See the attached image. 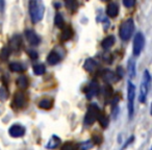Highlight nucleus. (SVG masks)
Wrapping results in <instances>:
<instances>
[{"label": "nucleus", "instance_id": "obj_6", "mask_svg": "<svg viewBox=\"0 0 152 150\" xmlns=\"http://www.w3.org/2000/svg\"><path fill=\"white\" fill-rule=\"evenodd\" d=\"M144 44H145V38L142 34V32H137L134 37V40H133V55L137 56L141 54Z\"/></svg>", "mask_w": 152, "mask_h": 150}, {"label": "nucleus", "instance_id": "obj_33", "mask_svg": "<svg viewBox=\"0 0 152 150\" xmlns=\"http://www.w3.org/2000/svg\"><path fill=\"white\" fill-rule=\"evenodd\" d=\"M76 147H77V146H74V145H72V144H66V145L61 146V148H63V149H67V148L71 149V148H76Z\"/></svg>", "mask_w": 152, "mask_h": 150}, {"label": "nucleus", "instance_id": "obj_15", "mask_svg": "<svg viewBox=\"0 0 152 150\" xmlns=\"http://www.w3.org/2000/svg\"><path fill=\"white\" fill-rule=\"evenodd\" d=\"M119 13V7L116 3H110L107 7V10H106V14H107L108 17L110 18H115L117 17Z\"/></svg>", "mask_w": 152, "mask_h": 150}, {"label": "nucleus", "instance_id": "obj_35", "mask_svg": "<svg viewBox=\"0 0 152 150\" xmlns=\"http://www.w3.org/2000/svg\"><path fill=\"white\" fill-rule=\"evenodd\" d=\"M102 1H108V0H102Z\"/></svg>", "mask_w": 152, "mask_h": 150}, {"label": "nucleus", "instance_id": "obj_24", "mask_svg": "<svg viewBox=\"0 0 152 150\" xmlns=\"http://www.w3.org/2000/svg\"><path fill=\"white\" fill-rule=\"evenodd\" d=\"M10 53H11V50L7 47L1 49L0 51V61H5L10 56Z\"/></svg>", "mask_w": 152, "mask_h": 150}, {"label": "nucleus", "instance_id": "obj_4", "mask_svg": "<svg viewBox=\"0 0 152 150\" xmlns=\"http://www.w3.org/2000/svg\"><path fill=\"white\" fill-rule=\"evenodd\" d=\"M150 81H151V78H150L149 72L146 70V71L144 72L143 80H142V85H141V91H140L139 100H140V102H141V103L145 102L146 99H147V95H148V90H149Z\"/></svg>", "mask_w": 152, "mask_h": 150}, {"label": "nucleus", "instance_id": "obj_23", "mask_svg": "<svg viewBox=\"0 0 152 150\" xmlns=\"http://www.w3.org/2000/svg\"><path fill=\"white\" fill-rule=\"evenodd\" d=\"M54 24L56 25V27L58 28H63L64 25H65V20H64L63 16L61 14H56L54 18Z\"/></svg>", "mask_w": 152, "mask_h": 150}, {"label": "nucleus", "instance_id": "obj_10", "mask_svg": "<svg viewBox=\"0 0 152 150\" xmlns=\"http://www.w3.org/2000/svg\"><path fill=\"white\" fill-rule=\"evenodd\" d=\"M101 76L103 78V80L107 83H113L119 80V75H117L116 73H114L113 71H110V70H104L102 72Z\"/></svg>", "mask_w": 152, "mask_h": 150}, {"label": "nucleus", "instance_id": "obj_28", "mask_svg": "<svg viewBox=\"0 0 152 150\" xmlns=\"http://www.w3.org/2000/svg\"><path fill=\"white\" fill-rule=\"evenodd\" d=\"M103 94L106 98L110 97L113 95V88L110 87V85H106L103 89Z\"/></svg>", "mask_w": 152, "mask_h": 150}, {"label": "nucleus", "instance_id": "obj_14", "mask_svg": "<svg viewBox=\"0 0 152 150\" xmlns=\"http://www.w3.org/2000/svg\"><path fill=\"white\" fill-rule=\"evenodd\" d=\"M61 59V55L56 51H51L47 56V61H48L49 65H56Z\"/></svg>", "mask_w": 152, "mask_h": 150}, {"label": "nucleus", "instance_id": "obj_13", "mask_svg": "<svg viewBox=\"0 0 152 150\" xmlns=\"http://www.w3.org/2000/svg\"><path fill=\"white\" fill-rule=\"evenodd\" d=\"M97 67H98L97 61L93 59H88L87 61H85V64H83V68H85V70H87L88 72L95 71Z\"/></svg>", "mask_w": 152, "mask_h": 150}, {"label": "nucleus", "instance_id": "obj_30", "mask_svg": "<svg viewBox=\"0 0 152 150\" xmlns=\"http://www.w3.org/2000/svg\"><path fill=\"white\" fill-rule=\"evenodd\" d=\"M135 3V0H123V4L125 7H132Z\"/></svg>", "mask_w": 152, "mask_h": 150}, {"label": "nucleus", "instance_id": "obj_27", "mask_svg": "<svg viewBox=\"0 0 152 150\" xmlns=\"http://www.w3.org/2000/svg\"><path fill=\"white\" fill-rule=\"evenodd\" d=\"M46 69H45L44 65H36L34 66V72L37 74V75H42V74L45 73Z\"/></svg>", "mask_w": 152, "mask_h": 150}, {"label": "nucleus", "instance_id": "obj_18", "mask_svg": "<svg viewBox=\"0 0 152 150\" xmlns=\"http://www.w3.org/2000/svg\"><path fill=\"white\" fill-rule=\"evenodd\" d=\"M114 44H115L114 36H108V37H106L103 41H102L101 46H102V48H104V49H110Z\"/></svg>", "mask_w": 152, "mask_h": 150}, {"label": "nucleus", "instance_id": "obj_19", "mask_svg": "<svg viewBox=\"0 0 152 150\" xmlns=\"http://www.w3.org/2000/svg\"><path fill=\"white\" fill-rule=\"evenodd\" d=\"M17 85L21 90H25V89H27V88H28L29 83H28V79L26 78L24 75H21V76L17 79Z\"/></svg>", "mask_w": 152, "mask_h": 150}, {"label": "nucleus", "instance_id": "obj_7", "mask_svg": "<svg viewBox=\"0 0 152 150\" xmlns=\"http://www.w3.org/2000/svg\"><path fill=\"white\" fill-rule=\"evenodd\" d=\"M25 38L27 40V42L29 43L32 46H37V45L40 44L41 42V38L31 29H28L25 31Z\"/></svg>", "mask_w": 152, "mask_h": 150}, {"label": "nucleus", "instance_id": "obj_12", "mask_svg": "<svg viewBox=\"0 0 152 150\" xmlns=\"http://www.w3.org/2000/svg\"><path fill=\"white\" fill-rule=\"evenodd\" d=\"M21 37L20 36H15L11 39L10 41V50L13 51H18L20 49V46H21Z\"/></svg>", "mask_w": 152, "mask_h": 150}, {"label": "nucleus", "instance_id": "obj_9", "mask_svg": "<svg viewBox=\"0 0 152 150\" xmlns=\"http://www.w3.org/2000/svg\"><path fill=\"white\" fill-rule=\"evenodd\" d=\"M10 135L13 138H21L25 135V128L22 125L15 124L10 128Z\"/></svg>", "mask_w": 152, "mask_h": 150}, {"label": "nucleus", "instance_id": "obj_11", "mask_svg": "<svg viewBox=\"0 0 152 150\" xmlns=\"http://www.w3.org/2000/svg\"><path fill=\"white\" fill-rule=\"evenodd\" d=\"M14 103L18 108H22L26 104V97L22 92H17L14 96Z\"/></svg>", "mask_w": 152, "mask_h": 150}, {"label": "nucleus", "instance_id": "obj_3", "mask_svg": "<svg viewBox=\"0 0 152 150\" xmlns=\"http://www.w3.org/2000/svg\"><path fill=\"white\" fill-rule=\"evenodd\" d=\"M100 108H98L97 104L92 103L90 104L89 108H88V112L85 116V124L86 125H92L94 122H96L98 119V116L100 114Z\"/></svg>", "mask_w": 152, "mask_h": 150}, {"label": "nucleus", "instance_id": "obj_22", "mask_svg": "<svg viewBox=\"0 0 152 150\" xmlns=\"http://www.w3.org/2000/svg\"><path fill=\"white\" fill-rule=\"evenodd\" d=\"M61 144V139H58V138L56 137V135H52V138L50 139V141H49L48 145L46 146L47 148H56L57 146Z\"/></svg>", "mask_w": 152, "mask_h": 150}, {"label": "nucleus", "instance_id": "obj_31", "mask_svg": "<svg viewBox=\"0 0 152 150\" xmlns=\"http://www.w3.org/2000/svg\"><path fill=\"white\" fill-rule=\"evenodd\" d=\"M93 141L95 142L96 144H100L102 142V138L101 137H99L98 135H95L93 137Z\"/></svg>", "mask_w": 152, "mask_h": 150}, {"label": "nucleus", "instance_id": "obj_21", "mask_svg": "<svg viewBox=\"0 0 152 150\" xmlns=\"http://www.w3.org/2000/svg\"><path fill=\"white\" fill-rule=\"evenodd\" d=\"M65 5L70 11H75L78 7V1L77 0H65Z\"/></svg>", "mask_w": 152, "mask_h": 150}, {"label": "nucleus", "instance_id": "obj_17", "mask_svg": "<svg viewBox=\"0 0 152 150\" xmlns=\"http://www.w3.org/2000/svg\"><path fill=\"white\" fill-rule=\"evenodd\" d=\"M53 105V101L49 98H43L40 102H39V108L42 110H50L51 106Z\"/></svg>", "mask_w": 152, "mask_h": 150}, {"label": "nucleus", "instance_id": "obj_32", "mask_svg": "<svg viewBox=\"0 0 152 150\" xmlns=\"http://www.w3.org/2000/svg\"><path fill=\"white\" fill-rule=\"evenodd\" d=\"M28 53H29L30 57H31L32 59H36L37 57H38V53H37L36 51H28Z\"/></svg>", "mask_w": 152, "mask_h": 150}, {"label": "nucleus", "instance_id": "obj_16", "mask_svg": "<svg viewBox=\"0 0 152 150\" xmlns=\"http://www.w3.org/2000/svg\"><path fill=\"white\" fill-rule=\"evenodd\" d=\"M73 37V30L71 27H66L63 29V32L61 34V41H68Z\"/></svg>", "mask_w": 152, "mask_h": 150}, {"label": "nucleus", "instance_id": "obj_29", "mask_svg": "<svg viewBox=\"0 0 152 150\" xmlns=\"http://www.w3.org/2000/svg\"><path fill=\"white\" fill-rule=\"evenodd\" d=\"M7 96H9V94H7V89H5L4 87H2L0 89V100H1V101H4L7 98Z\"/></svg>", "mask_w": 152, "mask_h": 150}, {"label": "nucleus", "instance_id": "obj_5", "mask_svg": "<svg viewBox=\"0 0 152 150\" xmlns=\"http://www.w3.org/2000/svg\"><path fill=\"white\" fill-rule=\"evenodd\" d=\"M134 97H135V87L132 83L129 81L128 87H127V100H128V112L130 118L133 116V110H134Z\"/></svg>", "mask_w": 152, "mask_h": 150}, {"label": "nucleus", "instance_id": "obj_8", "mask_svg": "<svg viewBox=\"0 0 152 150\" xmlns=\"http://www.w3.org/2000/svg\"><path fill=\"white\" fill-rule=\"evenodd\" d=\"M98 93H99V85H98V83L96 80L91 81V83H90L89 87H88L87 91H86L87 97L89 98V99H91V98L97 96Z\"/></svg>", "mask_w": 152, "mask_h": 150}, {"label": "nucleus", "instance_id": "obj_20", "mask_svg": "<svg viewBox=\"0 0 152 150\" xmlns=\"http://www.w3.org/2000/svg\"><path fill=\"white\" fill-rule=\"evenodd\" d=\"M10 70L13 72H23L24 70H25V68H24V66L22 65L21 63H11L10 64Z\"/></svg>", "mask_w": 152, "mask_h": 150}, {"label": "nucleus", "instance_id": "obj_34", "mask_svg": "<svg viewBox=\"0 0 152 150\" xmlns=\"http://www.w3.org/2000/svg\"><path fill=\"white\" fill-rule=\"evenodd\" d=\"M118 102H119V96H115V97L113 98V101H110V103H112L113 105H116Z\"/></svg>", "mask_w": 152, "mask_h": 150}, {"label": "nucleus", "instance_id": "obj_26", "mask_svg": "<svg viewBox=\"0 0 152 150\" xmlns=\"http://www.w3.org/2000/svg\"><path fill=\"white\" fill-rule=\"evenodd\" d=\"M98 121L100 122V124H101V126L103 127H106L108 125V118L105 116V115H103L102 113H100L99 116H98Z\"/></svg>", "mask_w": 152, "mask_h": 150}, {"label": "nucleus", "instance_id": "obj_2", "mask_svg": "<svg viewBox=\"0 0 152 150\" xmlns=\"http://www.w3.org/2000/svg\"><path fill=\"white\" fill-rule=\"evenodd\" d=\"M134 32V23L132 19H127L120 27V38L123 41H128Z\"/></svg>", "mask_w": 152, "mask_h": 150}, {"label": "nucleus", "instance_id": "obj_25", "mask_svg": "<svg viewBox=\"0 0 152 150\" xmlns=\"http://www.w3.org/2000/svg\"><path fill=\"white\" fill-rule=\"evenodd\" d=\"M128 72L131 78L135 76V73H137V71H135V63L132 59H130L128 63Z\"/></svg>", "mask_w": 152, "mask_h": 150}, {"label": "nucleus", "instance_id": "obj_1", "mask_svg": "<svg viewBox=\"0 0 152 150\" xmlns=\"http://www.w3.org/2000/svg\"><path fill=\"white\" fill-rule=\"evenodd\" d=\"M28 9L32 23H38L43 19L45 14V5L42 0H29Z\"/></svg>", "mask_w": 152, "mask_h": 150}]
</instances>
